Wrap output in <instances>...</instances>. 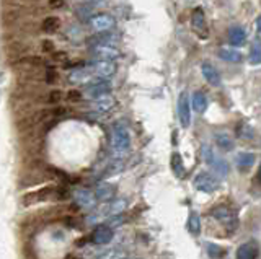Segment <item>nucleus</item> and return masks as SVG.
Returning <instances> with one entry per match:
<instances>
[{
	"label": "nucleus",
	"mask_w": 261,
	"mask_h": 259,
	"mask_svg": "<svg viewBox=\"0 0 261 259\" xmlns=\"http://www.w3.org/2000/svg\"><path fill=\"white\" fill-rule=\"evenodd\" d=\"M111 147H113V152L119 157L127 153V150L130 149V132L127 126H124L122 123H116L113 126Z\"/></svg>",
	"instance_id": "f257e3e1"
},
{
	"label": "nucleus",
	"mask_w": 261,
	"mask_h": 259,
	"mask_svg": "<svg viewBox=\"0 0 261 259\" xmlns=\"http://www.w3.org/2000/svg\"><path fill=\"white\" fill-rule=\"evenodd\" d=\"M201 153H202V158L204 161H206V165L211 166V169L214 171L217 176H227L228 175V163L224 160V158H220L217 153L214 152V149L211 147V145H206L204 143L202 145V149H201Z\"/></svg>",
	"instance_id": "f03ea898"
},
{
	"label": "nucleus",
	"mask_w": 261,
	"mask_h": 259,
	"mask_svg": "<svg viewBox=\"0 0 261 259\" xmlns=\"http://www.w3.org/2000/svg\"><path fill=\"white\" fill-rule=\"evenodd\" d=\"M193 186L198 191L204 192V194H212V192H216L220 188V181L212 173L201 171V173H198L194 176Z\"/></svg>",
	"instance_id": "7ed1b4c3"
},
{
	"label": "nucleus",
	"mask_w": 261,
	"mask_h": 259,
	"mask_svg": "<svg viewBox=\"0 0 261 259\" xmlns=\"http://www.w3.org/2000/svg\"><path fill=\"white\" fill-rule=\"evenodd\" d=\"M90 51H92V54L100 61H114V59L121 57V51L110 43H101V41L95 43L92 47H90Z\"/></svg>",
	"instance_id": "20e7f679"
},
{
	"label": "nucleus",
	"mask_w": 261,
	"mask_h": 259,
	"mask_svg": "<svg viewBox=\"0 0 261 259\" xmlns=\"http://www.w3.org/2000/svg\"><path fill=\"white\" fill-rule=\"evenodd\" d=\"M178 118H179V124L185 129L190 127L191 124V103L188 98V93L181 92L178 96Z\"/></svg>",
	"instance_id": "39448f33"
},
{
	"label": "nucleus",
	"mask_w": 261,
	"mask_h": 259,
	"mask_svg": "<svg viewBox=\"0 0 261 259\" xmlns=\"http://www.w3.org/2000/svg\"><path fill=\"white\" fill-rule=\"evenodd\" d=\"M72 196L73 199H75V202L80 206V207H84V209H90V210H93L98 204H96V197H95V194L92 191H88L87 188H75L72 191Z\"/></svg>",
	"instance_id": "423d86ee"
},
{
	"label": "nucleus",
	"mask_w": 261,
	"mask_h": 259,
	"mask_svg": "<svg viewBox=\"0 0 261 259\" xmlns=\"http://www.w3.org/2000/svg\"><path fill=\"white\" fill-rule=\"evenodd\" d=\"M113 237H114V232L111 226L105 223H98L96 228L92 233V237H90V241L96 246H105V245H108V243H111Z\"/></svg>",
	"instance_id": "0eeeda50"
},
{
	"label": "nucleus",
	"mask_w": 261,
	"mask_h": 259,
	"mask_svg": "<svg viewBox=\"0 0 261 259\" xmlns=\"http://www.w3.org/2000/svg\"><path fill=\"white\" fill-rule=\"evenodd\" d=\"M116 25V21L108 13H98V15H93L92 20H90V26H92L96 33H106V31H110L114 28Z\"/></svg>",
	"instance_id": "6e6552de"
},
{
	"label": "nucleus",
	"mask_w": 261,
	"mask_h": 259,
	"mask_svg": "<svg viewBox=\"0 0 261 259\" xmlns=\"http://www.w3.org/2000/svg\"><path fill=\"white\" fill-rule=\"evenodd\" d=\"M191 26L194 30V33L198 35L199 38L206 39L209 36V31H207V25H206V17H204V12L201 7L194 9L191 13Z\"/></svg>",
	"instance_id": "1a4fd4ad"
},
{
	"label": "nucleus",
	"mask_w": 261,
	"mask_h": 259,
	"mask_svg": "<svg viewBox=\"0 0 261 259\" xmlns=\"http://www.w3.org/2000/svg\"><path fill=\"white\" fill-rule=\"evenodd\" d=\"M212 217L216 218L217 222H220L222 225H225L227 228H233L237 223V217L233 214V210L227 206H219L212 210Z\"/></svg>",
	"instance_id": "9d476101"
},
{
	"label": "nucleus",
	"mask_w": 261,
	"mask_h": 259,
	"mask_svg": "<svg viewBox=\"0 0 261 259\" xmlns=\"http://www.w3.org/2000/svg\"><path fill=\"white\" fill-rule=\"evenodd\" d=\"M110 92H111V83L106 82V80H98V82H93L87 87L85 93L90 100H96L105 95H110Z\"/></svg>",
	"instance_id": "9b49d317"
},
{
	"label": "nucleus",
	"mask_w": 261,
	"mask_h": 259,
	"mask_svg": "<svg viewBox=\"0 0 261 259\" xmlns=\"http://www.w3.org/2000/svg\"><path fill=\"white\" fill-rule=\"evenodd\" d=\"M93 74L100 78H110L116 72V64L113 61H96L92 64Z\"/></svg>",
	"instance_id": "f8f14e48"
},
{
	"label": "nucleus",
	"mask_w": 261,
	"mask_h": 259,
	"mask_svg": "<svg viewBox=\"0 0 261 259\" xmlns=\"http://www.w3.org/2000/svg\"><path fill=\"white\" fill-rule=\"evenodd\" d=\"M258 256H259V246L256 241L251 240L239 246L235 259H258Z\"/></svg>",
	"instance_id": "ddd939ff"
},
{
	"label": "nucleus",
	"mask_w": 261,
	"mask_h": 259,
	"mask_svg": "<svg viewBox=\"0 0 261 259\" xmlns=\"http://www.w3.org/2000/svg\"><path fill=\"white\" fill-rule=\"evenodd\" d=\"M95 197L96 200H101V202H110L114 199V196H116V186H113L110 183H101L98 184L95 188Z\"/></svg>",
	"instance_id": "4468645a"
},
{
	"label": "nucleus",
	"mask_w": 261,
	"mask_h": 259,
	"mask_svg": "<svg viewBox=\"0 0 261 259\" xmlns=\"http://www.w3.org/2000/svg\"><path fill=\"white\" fill-rule=\"evenodd\" d=\"M54 192H56V188H53V186H51V188H44L41 191H36V192H30V194H27V196L23 197V202H24V206L38 204V202L47 200Z\"/></svg>",
	"instance_id": "2eb2a0df"
},
{
	"label": "nucleus",
	"mask_w": 261,
	"mask_h": 259,
	"mask_svg": "<svg viewBox=\"0 0 261 259\" xmlns=\"http://www.w3.org/2000/svg\"><path fill=\"white\" fill-rule=\"evenodd\" d=\"M201 72H202V77L206 78V82L212 87H219L220 85V74L219 70L212 66L211 62H202L201 64Z\"/></svg>",
	"instance_id": "dca6fc26"
},
{
	"label": "nucleus",
	"mask_w": 261,
	"mask_h": 259,
	"mask_svg": "<svg viewBox=\"0 0 261 259\" xmlns=\"http://www.w3.org/2000/svg\"><path fill=\"white\" fill-rule=\"evenodd\" d=\"M255 161H256V157H255V153H251V152H240V153H237V157H235L237 168H239L240 171H248V169H251V166L255 165Z\"/></svg>",
	"instance_id": "f3484780"
},
{
	"label": "nucleus",
	"mask_w": 261,
	"mask_h": 259,
	"mask_svg": "<svg viewBox=\"0 0 261 259\" xmlns=\"http://www.w3.org/2000/svg\"><path fill=\"white\" fill-rule=\"evenodd\" d=\"M92 80V74L84 69V67H79V69H73L70 74H69V82L73 85H85Z\"/></svg>",
	"instance_id": "a211bd4d"
},
{
	"label": "nucleus",
	"mask_w": 261,
	"mask_h": 259,
	"mask_svg": "<svg viewBox=\"0 0 261 259\" xmlns=\"http://www.w3.org/2000/svg\"><path fill=\"white\" fill-rule=\"evenodd\" d=\"M190 103H191L193 109L198 112V114H202V112H206L207 104H209L207 96H206V93H204V92H194L193 96H191V101Z\"/></svg>",
	"instance_id": "6ab92c4d"
},
{
	"label": "nucleus",
	"mask_w": 261,
	"mask_h": 259,
	"mask_svg": "<svg viewBox=\"0 0 261 259\" xmlns=\"http://www.w3.org/2000/svg\"><path fill=\"white\" fill-rule=\"evenodd\" d=\"M219 57L225 61V62H232V64H237V62H242L243 61V54L240 51L233 49V47H219Z\"/></svg>",
	"instance_id": "aec40b11"
},
{
	"label": "nucleus",
	"mask_w": 261,
	"mask_h": 259,
	"mask_svg": "<svg viewBox=\"0 0 261 259\" xmlns=\"http://www.w3.org/2000/svg\"><path fill=\"white\" fill-rule=\"evenodd\" d=\"M245 41H247V35H245V30L240 26H232L228 30V43H230L233 47L237 46H243Z\"/></svg>",
	"instance_id": "412c9836"
},
{
	"label": "nucleus",
	"mask_w": 261,
	"mask_h": 259,
	"mask_svg": "<svg viewBox=\"0 0 261 259\" xmlns=\"http://www.w3.org/2000/svg\"><path fill=\"white\" fill-rule=\"evenodd\" d=\"M113 108H114V100L110 95H105L101 98L93 100V109L96 112H110Z\"/></svg>",
	"instance_id": "4be33fe9"
},
{
	"label": "nucleus",
	"mask_w": 261,
	"mask_h": 259,
	"mask_svg": "<svg viewBox=\"0 0 261 259\" xmlns=\"http://www.w3.org/2000/svg\"><path fill=\"white\" fill-rule=\"evenodd\" d=\"M106 204H108V214H110V217L121 215L127 209V199H124V197L113 199L110 202H106Z\"/></svg>",
	"instance_id": "5701e85b"
},
{
	"label": "nucleus",
	"mask_w": 261,
	"mask_h": 259,
	"mask_svg": "<svg viewBox=\"0 0 261 259\" xmlns=\"http://www.w3.org/2000/svg\"><path fill=\"white\" fill-rule=\"evenodd\" d=\"M214 139H216V143H217V147L220 150H224V152L233 150V145H235L233 143V139L227 132H216L214 134Z\"/></svg>",
	"instance_id": "b1692460"
},
{
	"label": "nucleus",
	"mask_w": 261,
	"mask_h": 259,
	"mask_svg": "<svg viewBox=\"0 0 261 259\" xmlns=\"http://www.w3.org/2000/svg\"><path fill=\"white\" fill-rule=\"evenodd\" d=\"M206 253L211 259H225L227 256V249L222 248L217 243H206Z\"/></svg>",
	"instance_id": "393cba45"
},
{
	"label": "nucleus",
	"mask_w": 261,
	"mask_h": 259,
	"mask_svg": "<svg viewBox=\"0 0 261 259\" xmlns=\"http://www.w3.org/2000/svg\"><path fill=\"white\" fill-rule=\"evenodd\" d=\"M188 230H190L191 235L198 237L201 233V217L196 210H191L190 212V218H188Z\"/></svg>",
	"instance_id": "a878e982"
},
{
	"label": "nucleus",
	"mask_w": 261,
	"mask_h": 259,
	"mask_svg": "<svg viewBox=\"0 0 261 259\" xmlns=\"http://www.w3.org/2000/svg\"><path fill=\"white\" fill-rule=\"evenodd\" d=\"M171 169H173V173L178 176V178H183L185 176V173H186V169H185V165H183V158H181V155L179 153H173L171 155Z\"/></svg>",
	"instance_id": "bb28decb"
},
{
	"label": "nucleus",
	"mask_w": 261,
	"mask_h": 259,
	"mask_svg": "<svg viewBox=\"0 0 261 259\" xmlns=\"http://www.w3.org/2000/svg\"><path fill=\"white\" fill-rule=\"evenodd\" d=\"M250 64L259 66L261 64V41H253L250 47Z\"/></svg>",
	"instance_id": "cd10ccee"
},
{
	"label": "nucleus",
	"mask_w": 261,
	"mask_h": 259,
	"mask_svg": "<svg viewBox=\"0 0 261 259\" xmlns=\"http://www.w3.org/2000/svg\"><path fill=\"white\" fill-rule=\"evenodd\" d=\"M127 254L124 249H119V248H114V249H108L105 253L98 254L96 259H124Z\"/></svg>",
	"instance_id": "c85d7f7f"
},
{
	"label": "nucleus",
	"mask_w": 261,
	"mask_h": 259,
	"mask_svg": "<svg viewBox=\"0 0 261 259\" xmlns=\"http://www.w3.org/2000/svg\"><path fill=\"white\" fill-rule=\"evenodd\" d=\"M59 26H61V20L57 17H47L43 21V31H46V33H56Z\"/></svg>",
	"instance_id": "c756f323"
},
{
	"label": "nucleus",
	"mask_w": 261,
	"mask_h": 259,
	"mask_svg": "<svg viewBox=\"0 0 261 259\" xmlns=\"http://www.w3.org/2000/svg\"><path fill=\"white\" fill-rule=\"evenodd\" d=\"M237 132H239V135L242 137V139H251V137H253V129L250 126H247V124H242Z\"/></svg>",
	"instance_id": "7c9ffc66"
},
{
	"label": "nucleus",
	"mask_w": 261,
	"mask_h": 259,
	"mask_svg": "<svg viewBox=\"0 0 261 259\" xmlns=\"http://www.w3.org/2000/svg\"><path fill=\"white\" fill-rule=\"evenodd\" d=\"M46 80H47V83H56L57 82V70H56V67H53V66L47 67V70H46Z\"/></svg>",
	"instance_id": "2f4dec72"
},
{
	"label": "nucleus",
	"mask_w": 261,
	"mask_h": 259,
	"mask_svg": "<svg viewBox=\"0 0 261 259\" xmlns=\"http://www.w3.org/2000/svg\"><path fill=\"white\" fill-rule=\"evenodd\" d=\"M61 100H62V92H59V90L51 92L47 96V103L49 104H56V103H59Z\"/></svg>",
	"instance_id": "473e14b6"
},
{
	"label": "nucleus",
	"mask_w": 261,
	"mask_h": 259,
	"mask_svg": "<svg viewBox=\"0 0 261 259\" xmlns=\"http://www.w3.org/2000/svg\"><path fill=\"white\" fill-rule=\"evenodd\" d=\"M67 100H69L70 103H77V101L82 100V93H80L79 90H70V92L67 93Z\"/></svg>",
	"instance_id": "72a5a7b5"
},
{
	"label": "nucleus",
	"mask_w": 261,
	"mask_h": 259,
	"mask_svg": "<svg viewBox=\"0 0 261 259\" xmlns=\"http://www.w3.org/2000/svg\"><path fill=\"white\" fill-rule=\"evenodd\" d=\"M49 7H51V9H62L64 0H51V2H49Z\"/></svg>",
	"instance_id": "f704fd0d"
},
{
	"label": "nucleus",
	"mask_w": 261,
	"mask_h": 259,
	"mask_svg": "<svg viewBox=\"0 0 261 259\" xmlns=\"http://www.w3.org/2000/svg\"><path fill=\"white\" fill-rule=\"evenodd\" d=\"M43 51H44V52H53V51H54V44H53V41H43Z\"/></svg>",
	"instance_id": "c9c22d12"
},
{
	"label": "nucleus",
	"mask_w": 261,
	"mask_h": 259,
	"mask_svg": "<svg viewBox=\"0 0 261 259\" xmlns=\"http://www.w3.org/2000/svg\"><path fill=\"white\" fill-rule=\"evenodd\" d=\"M65 57H67V54L65 52H56V55H54L56 61H65Z\"/></svg>",
	"instance_id": "e433bc0d"
},
{
	"label": "nucleus",
	"mask_w": 261,
	"mask_h": 259,
	"mask_svg": "<svg viewBox=\"0 0 261 259\" xmlns=\"http://www.w3.org/2000/svg\"><path fill=\"white\" fill-rule=\"evenodd\" d=\"M256 26H258V33L261 35V15L256 18Z\"/></svg>",
	"instance_id": "4c0bfd02"
},
{
	"label": "nucleus",
	"mask_w": 261,
	"mask_h": 259,
	"mask_svg": "<svg viewBox=\"0 0 261 259\" xmlns=\"http://www.w3.org/2000/svg\"><path fill=\"white\" fill-rule=\"evenodd\" d=\"M124 259H141V257H124Z\"/></svg>",
	"instance_id": "58836bf2"
},
{
	"label": "nucleus",
	"mask_w": 261,
	"mask_h": 259,
	"mask_svg": "<svg viewBox=\"0 0 261 259\" xmlns=\"http://www.w3.org/2000/svg\"><path fill=\"white\" fill-rule=\"evenodd\" d=\"M259 176H261V165H259Z\"/></svg>",
	"instance_id": "ea45409f"
},
{
	"label": "nucleus",
	"mask_w": 261,
	"mask_h": 259,
	"mask_svg": "<svg viewBox=\"0 0 261 259\" xmlns=\"http://www.w3.org/2000/svg\"><path fill=\"white\" fill-rule=\"evenodd\" d=\"M0 98H2V93H0Z\"/></svg>",
	"instance_id": "a19ab883"
}]
</instances>
